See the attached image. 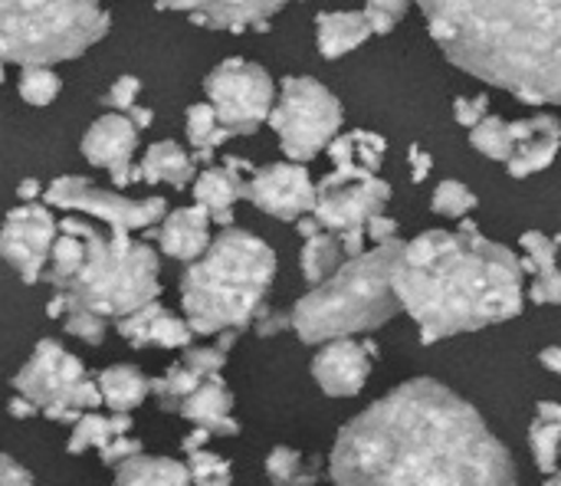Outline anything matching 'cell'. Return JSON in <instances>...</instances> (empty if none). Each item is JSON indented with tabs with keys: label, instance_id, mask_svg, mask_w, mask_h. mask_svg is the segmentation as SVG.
I'll return each instance as SVG.
<instances>
[{
	"label": "cell",
	"instance_id": "obj_1",
	"mask_svg": "<svg viewBox=\"0 0 561 486\" xmlns=\"http://www.w3.org/2000/svg\"><path fill=\"white\" fill-rule=\"evenodd\" d=\"M335 484H516L483 415L434 378H414L352 418L332 448Z\"/></svg>",
	"mask_w": 561,
	"mask_h": 486
},
{
	"label": "cell",
	"instance_id": "obj_2",
	"mask_svg": "<svg viewBox=\"0 0 561 486\" xmlns=\"http://www.w3.org/2000/svg\"><path fill=\"white\" fill-rule=\"evenodd\" d=\"M523 276V263L510 247L463 221L460 230H427L404 244L391 290L398 306L417 323L421 342L434 346L516 319L526 303Z\"/></svg>",
	"mask_w": 561,
	"mask_h": 486
},
{
	"label": "cell",
	"instance_id": "obj_3",
	"mask_svg": "<svg viewBox=\"0 0 561 486\" xmlns=\"http://www.w3.org/2000/svg\"><path fill=\"white\" fill-rule=\"evenodd\" d=\"M463 72L529 105L561 102V0H414Z\"/></svg>",
	"mask_w": 561,
	"mask_h": 486
},
{
	"label": "cell",
	"instance_id": "obj_4",
	"mask_svg": "<svg viewBox=\"0 0 561 486\" xmlns=\"http://www.w3.org/2000/svg\"><path fill=\"white\" fill-rule=\"evenodd\" d=\"M276 280V253L250 230L224 227L181 276L184 323L194 336L243 332L263 309Z\"/></svg>",
	"mask_w": 561,
	"mask_h": 486
},
{
	"label": "cell",
	"instance_id": "obj_5",
	"mask_svg": "<svg viewBox=\"0 0 561 486\" xmlns=\"http://www.w3.org/2000/svg\"><path fill=\"white\" fill-rule=\"evenodd\" d=\"M404 240L391 237L371 250L345 257L322 283H316L289 313V329L306 346L342 336H365L398 316L391 273Z\"/></svg>",
	"mask_w": 561,
	"mask_h": 486
},
{
	"label": "cell",
	"instance_id": "obj_6",
	"mask_svg": "<svg viewBox=\"0 0 561 486\" xmlns=\"http://www.w3.org/2000/svg\"><path fill=\"white\" fill-rule=\"evenodd\" d=\"M56 224L79 234L85 253L72 280L46 303L49 319H62L69 306L92 309L105 319H122L148 299L161 296V260L148 244L131 240V230L102 234L82 217H66Z\"/></svg>",
	"mask_w": 561,
	"mask_h": 486
},
{
	"label": "cell",
	"instance_id": "obj_7",
	"mask_svg": "<svg viewBox=\"0 0 561 486\" xmlns=\"http://www.w3.org/2000/svg\"><path fill=\"white\" fill-rule=\"evenodd\" d=\"M112 26L99 0H0V59L53 66L82 56Z\"/></svg>",
	"mask_w": 561,
	"mask_h": 486
},
{
	"label": "cell",
	"instance_id": "obj_8",
	"mask_svg": "<svg viewBox=\"0 0 561 486\" xmlns=\"http://www.w3.org/2000/svg\"><path fill=\"white\" fill-rule=\"evenodd\" d=\"M266 122L289 161H312L342 128V102L312 76H286Z\"/></svg>",
	"mask_w": 561,
	"mask_h": 486
},
{
	"label": "cell",
	"instance_id": "obj_9",
	"mask_svg": "<svg viewBox=\"0 0 561 486\" xmlns=\"http://www.w3.org/2000/svg\"><path fill=\"white\" fill-rule=\"evenodd\" d=\"M204 92L217 122L230 128L233 138L253 135L266 122L276 99L273 76L260 63H250L243 56H230L214 66L204 79Z\"/></svg>",
	"mask_w": 561,
	"mask_h": 486
},
{
	"label": "cell",
	"instance_id": "obj_10",
	"mask_svg": "<svg viewBox=\"0 0 561 486\" xmlns=\"http://www.w3.org/2000/svg\"><path fill=\"white\" fill-rule=\"evenodd\" d=\"M39 197L46 201V207H62V211L89 214V217L102 221L108 230H145V227L158 224L164 217V211H168V201L164 197L131 201V197H125L118 191L95 188L82 174H62V178H56L49 188H43Z\"/></svg>",
	"mask_w": 561,
	"mask_h": 486
},
{
	"label": "cell",
	"instance_id": "obj_11",
	"mask_svg": "<svg viewBox=\"0 0 561 486\" xmlns=\"http://www.w3.org/2000/svg\"><path fill=\"white\" fill-rule=\"evenodd\" d=\"M388 201H391V184L381 181L378 174L352 178V174L332 171L316 184L312 214L325 230L335 234L348 227H365V221L381 214Z\"/></svg>",
	"mask_w": 561,
	"mask_h": 486
},
{
	"label": "cell",
	"instance_id": "obj_12",
	"mask_svg": "<svg viewBox=\"0 0 561 486\" xmlns=\"http://www.w3.org/2000/svg\"><path fill=\"white\" fill-rule=\"evenodd\" d=\"M59 234V224L46 204L23 201L0 224V260H7L23 283H39L49 247Z\"/></svg>",
	"mask_w": 561,
	"mask_h": 486
},
{
	"label": "cell",
	"instance_id": "obj_13",
	"mask_svg": "<svg viewBox=\"0 0 561 486\" xmlns=\"http://www.w3.org/2000/svg\"><path fill=\"white\" fill-rule=\"evenodd\" d=\"M247 201H253L263 214H273L279 221H296L302 214H312L316 204V184L302 161H279L263 165L247 174Z\"/></svg>",
	"mask_w": 561,
	"mask_h": 486
},
{
	"label": "cell",
	"instance_id": "obj_14",
	"mask_svg": "<svg viewBox=\"0 0 561 486\" xmlns=\"http://www.w3.org/2000/svg\"><path fill=\"white\" fill-rule=\"evenodd\" d=\"M375 359V342H355L352 336L329 339L322 342V352H316L312 359V378L329 398H355L365 388Z\"/></svg>",
	"mask_w": 561,
	"mask_h": 486
},
{
	"label": "cell",
	"instance_id": "obj_15",
	"mask_svg": "<svg viewBox=\"0 0 561 486\" xmlns=\"http://www.w3.org/2000/svg\"><path fill=\"white\" fill-rule=\"evenodd\" d=\"M82 158L95 168H105L112 174L115 191L128 188L135 181V151H138V128L131 125L128 115L122 112H108L102 118H95L89 125V132L82 135Z\"/></svg>",
	"mask_w": 561,
	"mask_h": 486
},
{
	"label": "cell",
	"instance_id": "obj_16",
	"mask_svg": "<svg viewBox=\"0 0 561 486\" xmlns=\"http://www.w3.org/2000/svg\"><path fill=\"white\" fill-rule=\"evenodd\" d=\"M79 378H85L82 359L69 355L56 339H43V342H36L26 365L16 372L13 388H16V395H26L33 405L43 408V405L56 402Z\"/></svg>",
	"mask_w": 561,
	"mask_h": 486
},
{
	"label": "cell",
	"instance_id": "obj_17",
	"mask_svg": "<svg viewBox=\"0 0 561 486\" xmlns=\"http://www.w3.org/2000/svg\"><path fill=\"white\" fill-rule=\"evenodd\" d=\"M510 135H513V155L503 165L513 178L539 174L556 161L561 142L556 115H529V118L510 122Z\"/></svg>",
	"mask_w": 561,
	"mask_h": 486
},
{
	"label": "cell",
	"instance_id": "obj_18",
	"mask_svg": "<svg viewBox=\"0 0 561 486\" xmlns=\"http://www.w3.org/2000/svg\"><path fill=\"white\" fill-rule=\"evenodd\" d=\"M253 171L243 158H224L220 165H207L201 174H194V201L207 207L210 224L230 227L233 224V204L247 197V174Z\"/></svg>",
	"mask_w": 561,
	"mask_h": 486
},
{
	"label": "cell",
	"instance_id": "obj_19",
	"mask_svg": "<svg viewBox=\"0 0 561 486\" xmlns=\"http://www.w3.org/2000/svg\"><path fill=\"white\" fill-rule=\"evenodd\" d=\"M118 336L131 346V349H184L191 346L194 332L184 319L171 316L158 299H148L145 306L131 309L128 316L115 319Z\"/></svg>",
	"mask_w": 561,
	"mask_h": 486
},
{
	"label": "cell",
	"instance_id": "obj_20",
	"mask_svg": "<svg viewBox=\"0 0 561 486\" xmlns=\"http://www.w3.org/2000/svg\"><path fill=\"white\" fill-rule=\"evenodd\" d=\"M145 230H148V237L158 240V247H161L164 257L191 263L210 244V214H207L204 204L194 201L191 207L164 211V217L158 221V227L151 224Z\"/></svg>",
	"mask_w": 561,
	"mask_h": 486
},
{
	"label": "cell",
	"instance_id": "obj_21",
	"mask_svg": "<svg viewBox=\"0 0 561 486\" xmlns=\"http://www.w3.org/2000/svg\"><path fill=\"white\" fill-rule=\"evenodd\" d=\"M174 415L187 418L197 428H207L210 438H237L240 434V425L233 418V395L224 385L220 372L207 375L194 392H187L178 402V411Z\"/></svg>",
	"mask_w": 561,
	"mask_h": 486
},
{
	"label": "cell",
	"instance_id": "obj_22",
	"mask_svg": "<svg viewBox=\"0 0 561 486\" xmlns=\"http://www.w3.org/2000/svg\"><path fill=\"white\" fill-rule=\"evenodd\" d=\"M227 365V352H220L217 346L214 349H191L184 346V359L168 369L161 378H148V395L158 398V408L161 411H178V402L194 392L207 375L220 372Z\"/></svg>",
	"mask_w": 561,
	"mask_h": 486
},
{
	"label": "cell",
	"instance_id": "obj_23",
	"mask_svg": "<svg viewBox=\"0 0 561 486\" xmlns=\"http://www.w3.org/2000/svg\"><path fill=\"white\" fill-rule=\"evenodd\" d=\"M289 0H207L201 10L191 13L197 26L207 30H227V33H243V30H266L270 16H276Z\"/></svg>",
	"mask_w": 561,
	"mask_h": 486
},
{
	"label": "cell",
	"instance_id": "obj_24",
	"mask_svg": "<svg viewBox=\"0 0 561 486\" xmlns=\"http://www.w3.org/2000/svg\"><path fill=\"white\" fill-rule=\"evenodd\" d=\"M519 247L526 250V257L519 260L523 263V273H533V290L529 296L539 303V306H559L561 303V280H559V263H556V253H559V240L539 234V230H526Z\"/></svg>",
	"mask_w": 561,
	"mask_h": 486
},
{
	"label": "cell",
	"instance_id": "obj_25",
	"mask_svg": "<svg viewBox=\"0 0 561 486\" xmlns=\"http://www.w3.org/2000/svg\"><path fill=\"white\" fill-rule=\"evenodd\" d=\"M325 148H329L335 171L352 174V178H368V174H378L385 151H388V142L378 132L355 128V132L335 135Z\"/></svg>",
	"mask_w": 561,
	"mask_h": 486
},
{
	"label": "cell",
	"instance_id": "obj_26",
	"mask_svg": "<svg viewBox=\"0 0 561 486\" xmlns=\"http://www.w3.org/2000/svg\"><path fill=\"white\" fill-rule=\"evenodd\" d=\"M135 181L145 184H171V188H187L197 174V161L194 155H187L178 142H154L148 145V151L141 155V165H135Z\"/></svg>",
	"mask_w": 561,
	"mask_h": 486
},
{
	"label": "cell",
	"instance_id": "obj_27",
	"mask_svg": "<svg viewBox=\"0 0 561 486\" xmlns=\"http://www.w3.org/2000/svg\"><path fill=\"white\" fill-rule=\"evenodd\" d=\"M371 36V26L362 10H332L316 16V46L325 59H339L358 49Z\"/></svg>",
	"mask_w": 561,
	"mask_h": 486
},
{
	"label": "cell",
	"instance_id": "obj_28",
	"mask_svg": "<svg viewBox=\"0 0 561 486\" xmlns=\"http://www.w3.org/2000/svg\"><path fill=\"white\" fill-rule=\"evenodd\" d=\"M108 411H135L148 398V375L135 365H112L95 378Z\"/></svg>",
	"mask_w": 561,
	"mask_h": 486
},
{
	"label": "cell",
	"instance_id": "obj_29",
	"mask_svg": "<svg viewBox=\"0 0 561 486\" xmlns=\"http://www.w3.org/2000/svg\"><path fill=\"white\" fill-rule=\"evenodd\" d=\"M559 438H561V408L556 402L536 405V421L529 428V448L536 457V467L549 477V484H559Z\"/></svg>",
	"mask_w": 561,
	"mask_h": 486
},
{
	"label": "cell",
	"instance_id": "obj_30",
	"mask_svg": "<svg viewBox=\"0 0 561 486\" xmlns=\"http://www.w3.org/2000/svg\"><path fill=\"white\" fill-rule=\"evenodd\" d=\"M128 431H131V411H112L108 418H102L95 411H82L79 421L72 425L66 451L69 454H85L89 448L99 451L102 444H108L112 438L128 434Z\"/></svg>",
	"mask_w": 561,
	"mask_h": 486
},
{
	"label": "cell",
	"instance_id": "obj_31",
	"mask_svg": "<svg viewBox=\"0 0 561 486\" xmlns=\"http://www.w3.org/2000/svg\"><path fill=\"white\" fill-rule=\"evenodd\" d=\"M184 115H187V118H184V132H187V142H191V148H194V161L210 165L214 151H217L224 142L233 138L230 128H224V125L217 122L210 102H194V105H187Z\"/></svg>",
	"mask_w": 561,
	"mask_h": 486
},
{
	"label": "cell",
	"instance_id": "obj_32",
	"mask_svg": "<svg viewBox=\"0 0 561 486\" xmlns=\"http://www.w3.org/2000/svg\"><path fill=\"white\" fill-rule=\"evenodd\" d=\"M115 481L118 484H191V471L187 464L181 461H171V457H145V454H135L128 461H122L115 467Z\"/></svg>",
	"mask_w": 561,
	"mask_h": 486
},
{
	"label": "cell",
	"instance_id": "obj_33",
	"mask_svg": "<svg viewBox=\"0 0 561 486\" xmlns=\"http://www.w3.org/2000/svg\"><path fill=\"white\" fill-rule=\"evenodd\" d=\"M82 253H85V247H82L79 234L59 227V234H56V240H53V247H49L46 267H43V280L53 283L56 290H62V286L72 280V273L79 270Z\"/></svg>",
	"mask_w": 561,
	"mask_h": 486
},
{
	"label": "cell",
	"instance_id": "obj_34",
	"mask_svg": "<svg viewBox=\"0 0 561 486\" xmlns=\"http://www.w3.org/2000/svg\"><path fill=\"white\" fill-rule=\"evenodd\" d=\"M342 263V247H339V237L332 230H319L312 237H306V247H302V276L306 283H322L335 267Z\"/></svg>",
	"mask_w": 561,
	"mask_h": 486
},
{
	"label": "cell",
	"instance_id": "obj_35",
	"mask_svg": "<svg viewBox=\"0 0 561 486\" xmlns=\"http://www.w3.org/2000/svg\"><path fill=\"white\" fill-rule=\"evenodd\" d=\"M470 145L493 158V161H506L513 155V135H510V122L500 115H483L477 125H470Z\"/></svg>",
	"mask_w": 561,
	"mask_h": 486
},
{
	"label": "cell",
	"instance_id": "obj_36",
	"mask_svg": "<svg viewBox=\"0 0 561 486\" xmlns=\"http://www.w3.org/2000/svg\"><path fill=\"white\" fill-rule=\"evenodd\" d=\"M263 471L273 484H316L319 481V474L306 471V457L293 448H273L266 454Z\"/></svg>",
	"mask_w": 561,
	"mask_h": 486
},
{
	"label": "cell",
	"instance_id": "obj_37",
	"mask_svg": "<svg viewBox=\"0 0 561 486\" xmlns=\"http://www.w3.org/2000/svg\"><path fill=\"white\" fill-rule=\"evenodd\" d=\"M16 89H20V99L26 105H49L59 95L62 79L49 66H23Z\"/></svg>",
	"mask_w": 561,
	"mask_h": 486
},
{
	"label": "cell",
	"instance_id": "obj_38",
	"mask_svg": "<svg viewBox=\"0 0 561 486\" xmlns=\"http://www.w3.org/2000/svg\"><path fill=\"white\" fill-rule=\"evenodd\" d=\"M187 471H191V484L204 486H227L233 484V471L224 457L197 448V451H187Z\"/></svg>",
	"mask_w": 561,
	"mask_h": 486
},
{
	"label": "cell",
	"instance_id": "obj_39",
	"mask_svg": "<svg viewBox=\"0 0 561 486\" xmlns=\"http://www.w3.org/2000/svg\"><path fill=\"white\" fill-rule=\"evenodd\" d=\"M477 207V194L463 184V181H440L437 184V191H434V211L440 214V217H454V221H460V217H467L470 211Z\"/></svg>",
	"mask_w": 561,
	"mask_h": 486
},
{
	"label": "cell",
	"instance_id": "obj_40",
	"mask_svg": "<svg viewBox=\"0 0 561 486\" xmlns=\"http://www.w3.org/2000/svg\"><path fill=\"white\" fill-rule=\"evenodd\" d=\"M62 329H66L69 336H76L79 342H85V346H102V339H105V332H108V319L99 316V313H92V309L69 306V309L62 313Z\"/></svg>",
	"mask_w": 561,
	"mask_h": 486
},
{
	"label": "cell",
	"instance_id": "obj_41",
	"mask_svg": "<svg viewBox=\"0 0 561 486\" xmlns=\"http://www.w3.org/2000/svg\"><path fill=\"white\" fill-rule=\"evenodd\" d=\"M414 0H365V20L371 26V36H388L401 20L404 13L411 10Z\"/></svg>",
	"mask_w": 561,
	"mask_h": 486
},
{
	"label": "cell",
	"instance_id": "obj_42",
	"mask_svg": "<svg viewBox=\"0 0 561 486\" xmlns=\"http://www.w3.org/2000/svg\"><path fill=\"white\" fill-rule=\"evenodd\" d=\"M138 92H141V79H135V76H118V79L108 86V92L102 95V102H105V109H112V112H128V109L135 105Z\"/></svg>",
	"mask_w": 561,
	"mask_h": 486
},
{
	"label": "cell",
	"instance_id": "obj_43",
	"mask_svg": "<svg viewBox=\"0 0 561 486\" xmlns=\"http://www.w3.org/2000/svg\"><path fill=\"white\" fill-rule=\"evenodd\" d=\"M99 454H102V464H105V467H118L122 461L141 454V441H135V438H128V434H118V438H112L108 444H102Z\"/></svg>",
	"mask_w": 561,
	"mask_h": 486
},
{
	"label": "cell",
	"instance_id": "obj_44",
	"mask_svg": "<svg viewBox=\"0 0 561 486\" xmlns=\"http://www.w3.org/2000/svg\"><path fill=\"white\" fill-rule=\"evenodd\" d=\"M490 112V95L486 92H480V95H473V99H457L454 102V115H457V122L460 125H477L483 115Z\"/></svg>",
	"mask_w": 561,
	"mask_h": 486
},
{
	"label": "cell",
	"instance_id": "obj_45",
	"mask_svg": "<svg viewBox=\"0 0 561 486\" xmlns=\"http://www.w3.org/2000/svg\"><path fill=\"white\" fill-rule=\"evenodd\" d=\"M250 326H253V332H256V336L270 339V336H276V332H283V329H289V313H270V309H263Z\"/></svg>",
	"mask_w": 561,
	"mask_h": 486
},
{
	"label": "cell",
	"instance_id": "obj_46",
	"mask_svg": "<svg viewBox=\"0 0 561 486\" xmlns=\"http://www.w3.org/2000/svg\"><path fill=\"white\" fill-rule=\"evenodd\" d=\"M365 237H371L375 244L391 240V237H398V221L385 217V211H381V214H375V217L365 221Z\"/></svg>",
	"mask_w": 561,
	"mask_h": 486
},
{
	"label": "cell",
	"instance_id": "obj_47",
	"mask_svg": "<svg viewBox=\"0 0 561 486\" xmlns=\"http://www.w3.org/2000/svg\"><path fill=\"white\" fill-rule=\"evenodd\" d=\"M342 257H355L365 250V227H348V230H335Z\"/></svg>",
	"mask_w": 561,
	"mask_h": 486
},
{
	"label": "cell",
	"instance_id": "obj_48",
	"mask_svg": "<svg viewBox=\"0 0 561 486\" xmlns=\"http://www.w3.org/2000/svg\"><path fill=\"white\" fill-rule=\"evenodd\" d=\"M0 484H33V474L20 467L13 457L0 454Z\"/></svg>",
	"mask_w": 561,
	"mask_h": 486
},
{
	"label": "cell",
	"instance_id": "obj_49",
	"mask_svg": "<svg viewBox=\"0 0 561 486\" xmlns=\"http://www.w3.org/2000/svg\"><path fill=\"white\" fill-rule=\"evenodd\" d=\"M408 158H411V181H414V184H421V181L431 174L434 158H431L427 151H421L417 145H411V148H408Z\"/></svg>",
	"mask_w": 561,
	"mask_h": 486
},
{
	"label": "cell",
	"instance_id": "obj_50",
	"mask_svg": "<svg viewBox=\"0 0 561 486\" xmlns=\"http://www.w3.org/2000/svg\"><path fill=\"white\" fill-rule=\"evenodd\" d=\"M7 411H10V418H16V421H26V418H36V415H39V405H33L26 395H16V398H10Z\"/></svg>",
	"mask_w": 561,
	"mask_h": 486
},
{
	"label": "cell",
	"instance_id": "obj_51",
	"mask_svg": "<svg viewBox=\"0 0 561 486\" xmlns=\"http://www.w3.org/2000/svg\"><path fill=\"white\" fill-rule=\"evenodd\" d=\"M207 0H154V10H178V13H194Z\"/></svg>",
	"mask_w": 561,
	"mask_h": 486
},
{
	"label": "cell",
	"instance_id": "obj_52",
	"mask_svg": "<svg viewBox=\"0 0 561 486\" xmlns=\"http://www.w3.org/2000/svg\"><path fill=\"white\" fill-rule=\"evenodd\" d=\"M16 194H20V201H39L43 184H39L36 178H23V181L16 184Z\"/></svg>",
	"mask_w": 561,
	"mask_h": 486
},
{
	"label": "cell",
	"instance_id": "obj_53",
	"mask_svg": "<svg viewBox=\"0 0 561 486\" xmlns=\"http://www.w3.org/2000/svg\"><path fill=\"white\" fill-rule=\"evenodd\" d=\"M293 224H296V230H299V237H302V240H306V237H312V234H319V230H325V227L316 221V214H302V217H296Z\"/></svg>",
	"mask_w": 561,
	"mask_h": 486
},
{
	"label": "cell",
	"instance_id": "obj_54",
	"mask_svg": "<svg viewBox=\"0 0 561 486\" xmlns=\"http://www.w3.org/2000/svg\"><path fill=\"white\" fill-rule=\"evenodd\" d=\"M194 428H197V425H194ZM207 441H210V431H207V428H197V431H191V434L181 441V448H184V454H187V451H197V448H204Z\"/></svg>",
	"mask_w": 561,
	"mask_h": 486
},
{
	"label": "cell",
	"instance_id": "obj_55",
	"mask_svg": "<svg viewBox=\"0 0 561 486\" xmlns=\"http://www.w3.org/2000/svg\"><path fill=\"white\" fill-rule=\"evenodd\" d=\"M128 118H131V125L141 132V128H148V125L154 122V112H151V109H141V105H131V109H128Z\"/></svg>",
	"mask_w": 561,
	"mask_h": 486
},
{
	"label": "cell",
	"instance_id": "obj_56",
	"mask_svg": "<svg viewBox=\"0 0 561 486\" xmlns=\"http://www.w3.org/2000/svg\"><path fill=\"white\" fill-rule=\"evenodd\" d=\"M539 362L552 372V375H559L561 372V349H556V346H549L546 352H539Z\"/></svg>",
	"mask_w": 561,
	"mask_h": 486
},
{
	"label": "cell",
	"instance_id": "obj_57",
	"mask_svg": "<svg viewBox=\"0 0 561 486\" xmlns=\"http://www.w3.org/2000/svg\"><path fill=\"white\" fill-rule=\"evenodd\" d=\"M7 79V72H3V59H0V82Z\"/></svg>",
	"mask_w": 561,
	"mask_h": 486
}]
</instances>
